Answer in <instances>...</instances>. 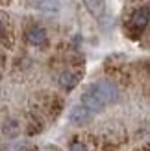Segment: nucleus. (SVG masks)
<instances>
[{
	"label": "nucleus",
	"mask_w": 150,
	"mask_h": 151,
	"mask_svg": "<svg viewBox=\"0 0 150 151\" xmlns=\"http://www.w3.org/2000/svg\"><path fill=\"white\" fill-rule=\"evenodd\" d=\"M85 6V9L93 15L95 19H100L104 13H106V2L104 0H82Z\"/></svg>",
	"instance_id": "obj_4"
},
{
	"label": "nucleus",
	"mask_w": 150,
	"mask_h": 151,
	"mask_svg": "<svg viewBox=\"0 0 150 151\" xmlns=\"http://www.w3.org/2000/svg\"><path fill=\"white\" fill-rule=\"evenodd\" d=\"M71 151H87V147H85V144H82V142H72Z\"/></svg>",
	"instance_id": "obj_9"
},
{
	"label": "nucleus",
	"mask_w": 150,
	"mask_h": 151,
	"mask_svg": "<svg viewBox=\"0 0 150 151\" xmlns=\"http://www.w3.org/2000/svg\"><path fill=\"white\" fill-rule=\"evenodd\" d=\"M91 88L95 90L96 94H98V98L104 101V103H113L117 101V98H119V88L115 83H111L109 79H100V81H96L91 85Z\"/></svg>",
	"instance_id": "obj_1"
},
{
	"label": "nucleus",
	"mask_w": 150,
	"mask_h": 151,
	"mask_svg": "<svg viewBox=\"0 0 150 151\" xmlns=\"http://www.w3.org/2000/svg\"><path fill=\"white\" fill-rule=\"evenodd\" d=\"M35 7H44V9H58V4H48L44 0H35Z\"/></svg>",
	"instance_id": "obj_8"
},
{
	"label": "nucleus",
	"mask_w": 150,
	"mask_h": 151,
	"mask_svg": "<svg viewBox=\"0 0 150 151\" xmlns=\"http://www.w3.org/2000/svg\"><path fill=\"white\" fill-rule=\"evenodd\" d=\"M91 118H93V114L82 103L80 105H74V107L71 109V112H69V120L74 125H85V124L91 122Z\"/></svg>",
	"instance_id": "obj_3"
},
{
	"label": "nucleus",
	"mask_w": 150,
	"mask_h": 151,
	"mask_svg": "<svg viewBox=\"0 0 150 151\" xmlns=\"http://www.w3.org/2000/svg\"><path fill=\"white\" fill-rule=\"evenodd\" d=\"M59 85H61L63 88L67 90H71L78 85V76L76 74H72V72H61V76H59Z\"/></svg>",
	"instance_id": "obj_7"
},
{
	"label": "nucleus",
	"mask_w": 150,
	"mask_h": 151,
	"mask_svg": "<svg viewBox=\"0 0 150 151\" xmlns=\"http://www.w3.org/2000/svg\"><path fill=\"white\" fill-rule=\"evenodd\" d=\"M26 37H28V41L32 42V44H35V46H39V44H43L44 41H47V32H44L43 28H37V26H33V28H30V29H28Z\"/></svg>",
	"instance_id": "obj_6"
},
{
	"label": "nucleus",
	"mask_w": 150,
	"mask_h": 151,
	"mask_svg": "<svg viewBox=\"0 0 150 151\" xmlns=\"http://www.w3.org/2000/svg\"><path fill=\"white\" fill-rule=\"evenodd\" d=\"M132 24L135 26L137 29H145L146 28V24H148V9H146V7H139V9L133 11Z\"/></svg>",
	"instance_id": "obj_5"
},
{
	"label": "nucleus",
	"mask_w": 150,
	"mask_h": 151,
	"mask_svg": "<svg viewBox=\"0 0 150 151\" xmlns=\"http://www.w3.org/2000/svg\"><path fill=\"white\" fill-rule=\"evenodd\" d=\"M82 105H84V107L91 112V114H95V112H100V111H104V107H106V103L100 100L98 94H96L91 87H87L85 92L82 94Z\"/></svg>",
	"instance_id": "obj_2"
}]
</instances>
